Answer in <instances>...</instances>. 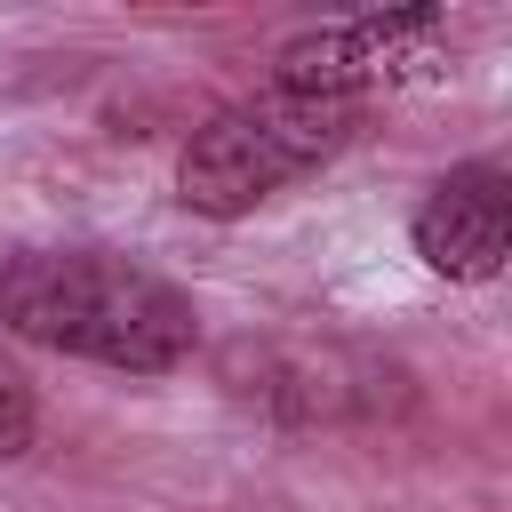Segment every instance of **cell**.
<instances>
[{
	"mask_svg": "<svg viewBox=\"0 0 512 512\" xmlns=\"http://www.w3.org/2000/svg\"><path fill=\"white\" fill-rule=\"evenodd\" d=\"M0 328L96 368L160 376L192 352L200 312L176 280L112 248H16L0 256Z\"/></svg>",
	"mask_w": 512,
	"mask_h": 512,
	"instance_id": "1",
	"label": "cell"
},
{
	"mask_svg": "<svg viewBox=\"0 0 512 512\" xmlns=\"http://www.w3.org/2000/svg\"><path fill=\"white\" fill-rule=\"evenodd\" d=\"M352 128H360V104H336V96H296V88L240 96L192 128L176 160V200L200 216H248L256 200L336 160Z\"/></svg>",
	"mask_w": 512,
	"mask_h": 512,
	"instance_id": "2",
	"label": "cell"
},
{
	"mask_svg": "<svg viewBox=\"0 0 512 512\" xmlns=\"http://www.w3.org/2000/svg\"><path fill=\"white\" fill-rule=\"evenodd\" d=\"M440 72H448L440 16H432V8H392V16H352V24H328V32H304V40H288V48H280V72H272V88L360 104L368 88L440 80Z\"/></svg>",
	"mask_w": 512,
	"mask_h": 512,
	"instance_id": "3",
	"label": "cell"
},
{
	"mask_svg": "<svg viewBox=\"0 0 512 512\" xmlns=\"http://www.w3.org/2000/svg\"><path fill=\"white\" fill-rule=\"evenodd\" d=\"M416 256L440 280H496L512 256V176L496 160L448 168L416 208Z\"/></svg>",
	"mask_w": 512,
	"mask_h": 512,
	"instance_id": "4",
	"label": "cell"
},
{
	"mask_svg": "<svg viewBox=\"0 0 512 512\" xmlns=\"http://www.w3.org/2000/svg\"><path fill=\"white\" fill-rule=\"evenodd\" d=\"M32 424H40V416H32V384H24V368L0 352V464L32 448Z\"/></svg>",
	"mask_w": 512,
	"mask_h": 512,
	"instance_id": "5",
	"label": "cell"
}]
</instances>
